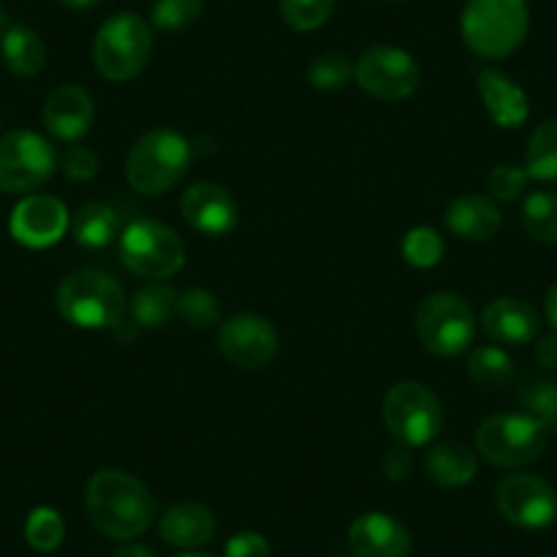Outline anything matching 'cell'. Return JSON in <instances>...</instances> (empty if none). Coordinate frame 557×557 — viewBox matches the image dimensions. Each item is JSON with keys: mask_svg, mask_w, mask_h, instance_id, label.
I'll use <instances>...</instances> for the list:
<instances>
[{"mask_svg": "<svg viewBox=\"0 0 557 557\" xmlns=\"http://www.w3.org/2000/svg\"><path fill=\"white\" fill-rule=\"evenodd\" d=\"M121 260L139 278H170L184 268V240L168 224L139 219L121 235Z\"/></svg>", "mask_w": 557, "mask_h": 557, "instance_id": "cell-7", "label": "cell"}, {"mask_svg": "<svg viewBox=\"0 0 557 557\" xmlns=\"http://www.w3.org/2000/svg\"><path fill=\"white\" fill-rule=\"evenodd\" d=\"M45 126L58 139H79L94 126V101L79 85H58L45 101Z\"/></svg>", "mask_w": 557, "mask_h": 557, "instance_id": "cell-18", "label": "cell"}, {"mask_svg": "<svg viewBox=\"0 0 557 557\" xmlns=\"http://www.w3.org/2000/svg\"><path fill=\"white\" fill-rule=\"evenodd\" d=\"M535 361L544 369H557V334L541 336L535 345Z\"/></svg>", "mask_w": 557, "mask_h": 557, "instance_id": "cell-40", "label": "cell"}, {"mask_svg": "<svg viewBox=\"0 0 557 557\" xmlns=\"http://www.w3.org/2000/svg\"><path fill=\"white\" fill-rule=\"evenodd\" d=\"M181 211L186 224L202 235H227L238 224V206L233 195L213 181L189 186L181 200Z\"/></svg>", "mask_w": 557, "mask_h": 557, "instance_id": "cell-15", "label": "cell"}, {"mask_svg": "<svg viewBox=\"0 0 557 557\" xmlns=\"http://www.w3.org/2000/svg\"><path fill=\"white\" fill-rule=\"evenodd\" d=\"M175 314L181 323L195 331H208L219 323V301L208 290H186L178 293Z\"/></svg>", "mask_w": 557, "mask_h": 557, "instance_id": "cell-32", "label": "cell"}, {"mask_svg": "<svg viewBox=\"0 0 557 557\" xmlns=\"http://www.w3.org/2000/svg\"><path fill=\"white\" fill-rule=\"evenodd\" d=\"M479 94L484 99L490 117L500 128H517L528 121V94L500 69H484L479 74Z\"/></svg>", "mask_w": 557, "mask_h": 557, "instance_id": "cell-19", "label": "cell"}, {"mask_svg": "<svg viewBox=\"0 0 557 557\" xmlns=\"http://www.w3.org/2000/svg\"><path fill=\"white\" fill-rule=\"evenodd\" d=\"M528 28V0H468L462 9L465 45L490 61H500L517 52Z\"/></svg>", "mask_w": 557, "mask_h": 557, "instance_id": "cell-2", "label": "cell"}, {"mask_svg": "<svg viewBox=\"0 0 557 557\" xmlns=\"http://www.w3.org/2000/svg\"><path fill=\"white\" fill-rule=\"evenodd\" d=\"M3 34H7V12L0 9V39H3Z\"/></svg>", "mask_w": 557, "mask_h": 557, "instance_id": "cell-44", "label": "cell"}, {"mask_svg": "<svg viewBox=\"0 0 557 557\" xmlns=\"http://www.w3.org/2000/svg\"><path fill=\"white\" fill-rule=\"evenodd\" d=\"M517 399L524 407V416H530L546 432L557 435V383H552V380H528L517 388Z\"/></svg>", "mask_w": 557, "mask_h": 557, "instance_id": "cell-29", "label": "cell"}, {"mask_svg": "<svg viewBox=\"0 0 557 557\" xmlns=\"http://www.w3.org/2000/svg\"><path fill=\"white\" fill-rule=\"evenodd\" d=\"M278 14L293 30H318L334 14L336 0H276Z\"/></svg>", "mask_w": 557, "mask_h": 557, "instance_id": "cell-30", "label": "cell"}, {"mask_svg": "<svg viewBox=\"0 0 557 557\" xmlns=\"http://www.w3.org/2000/svg\"><path fill=\"white\" fill-rule=\"evenodd\" d=\"M307 77L318 90H342L350 79H356V66L342 52H323L309 63Z\"/></svg>", "mask_w": 557, "mask_h": 557, "instance_id": "cell-31", "label": "cell"}, {"mask_svg": "<svg viewBox=\"0 0 557 557\" xmlns=\"http://www.w3.org/2000/svg\"><path fill=\"white\" fill-rule=\"evenodd\" d=\"M0 52H3V63L12 69L20 77H34L45 66V41L36 30H30L28 25H14L3 34L0 39Z\"/></svg>", "mask_w": 557, "mask_h": 557, "instance_id": "cell-23", "label": "cell"}, {"mask_svg": "<svg viewBox=\"0 0 557 557\" xmlns=\"http://www.w3.org/2000/svg\"><path fill=\"white\" fill-rule=\"evenodd\" d=\"M117 230H121L117 213L104 202H88V206L79 208L72 222V233L77 244L88 246V249H101V246L112 244Z\"/></svg>", "mask_w": 557, "mask_h": 557, "instance_id": "cell-24", "label": "cell"}, {"mask_svg": "<svg viewBox=\"0 0 557 557\" xmlns=\"http://www.w3.org/2000/svg\"><path fill=\"white\" fill-rule=\"evenodd\" d=\"M216 533V519L200 503H178L168 508L164 517L159 519V535L170 546L178 549H195V546L208 544Z\"/></svg>", "mask_w": 557, "mask_h": 557, "instance_id": "cell-20", "label": "cell"}, {"mask_svg": "<svg viewBox=\"0 0 557 557\" xmlns=\"http://www.w3.org/2000/svg\"><path fill=\"white\" fill-rule=\"evenodd\" d=\"M443 251H446V244L432 227L410 230L405 235V244H401V257L416 268L437 265L443 260Z\"/></svg>", "mask_w": 557, "mask_h": 557, "instance_id": "cell-34", "label": "cell"}, {"mask_svg": "<svg viewBox=\"0 0 557 557\" xmlns=\"http://www.w3.org/2000/svg\"><path fill=\"white\" fill-rule=\"evenodd\" d=\"M497 508L517 528L544 530L557 519V492L541 475L513 473L497 486Z\"/></svg>", "mask_w": 557, "mask_h": 557, "instance_id": "cell-12", "label": "cell"}, {"mask_svg": "<svg viewBox=\"0 0 557 557\" xmlns=\"http://www.w3.org/2000/svg\"><path fill=\"white\" fill-rule=\"evenodd\" d=\"M153 34L137 14H115L99 28L94 41L96 72L110 83H128L151 61Z\"/></svg>", "mask_w": 557, "mask_h": 557, "instance_id": "cell-5", "label": "cell"}, {"mask_svg": "<svg viewBox=\"0 0 557 557\" xmlns=\"http://www.w3.org/2000/svg\"><path fill=\"white\" fill-rule=\"evenodd\" d=\"M178 293L168 285H148L134 296L132 320L143 329H162L175 314Z\"/></svg>", "mask_w": 557, "mask_h": 557, "instance_id": "cell-26", "label": "cell"}, {"mask_svg": "<svg viewBox=\"0 0 557 557\" xmlns=\"http://www.w3.org/2000/svg\"><path fill=\"white\" fill-rule=\"evenodd\" d=\"M524 170L535 181H557V121H544L528 143Z\"/></svg>", "mask_w": 557, "mask_h": 557, "instance_id": "cell-28", "label": "cell"}, {"mask_svg": "<svg viewBox=\"0 0 557 557\" xmlns=\"http://www.w3.org/2000/svg\"><path fill=\"white\" fill-rule=\"evenodd\" d=\"M546 320L552 323V329L557 331V285H552V290L546 293V304H544Z\"/></svg>", "mask_w": 557, "mask_h": 557, "instance_id": "cell-41", "label": "cell"}, {"mask_svg": "<svg viewBox=\"0 0 557 557\" xmlns=\"http://www.w3.org/2000/svg\"><path fill=\"white\" fill-rule=\"evenodd\" d=\"M410 470H412V459H410V451H407V446L391 448V451L385 454V459H383L385 479L401 481L410 475Z\"/></svg>", "mask_w": 557, "mask_h": 557, "instance_id": "cell-39", "label": "cell"}, {"mask_svg": "<svg viewBox=\"0 0 557 557\" xmlns=\"http://www.w3.org/2000/svg\"><path fill=\"white\" fill-rule=\"evenodd\" d=\"M522 224L528 235L539 244L557 246V195L555 191H533L522 206Z\"/></svg>", "mask_w": 557, "mask_h": 557, "instance_id": "cell-27", "label": "cell"}, {"mask_svg": "<svg viewBox=\"0 0 557 557\" xmlns=\"http://www.w3.org/2000/svg\"><path fill=\"white\" fill-rule=\"evenodd\" d=\"M69 227V211L58 197L30 195L14 208L12 235L30 249H47L58 244Z\"/></svg>", "mask_w": 557, "mask_h": 557, "instance_id": "cell-14", "label": "cell"}, {"mask_svg": "<svg viewBox=\"0 0 557 557\" xmlns=\"http://www.w3.org/2000/svg\"><path fill=\"white\" fill-rule=\"evenodd\" d=\"M549 432L524 412H500L486 418L475 432L479 454L497 468H524L544 454Z\"/></svg>", "mask_w": 557, "mask_h": 557, "instance_id": "cell-6", "label": "cell"}, {"mask_svg": "<svg viewBox=\"0 0 557 557\" xmlns=\"http://www.w3.org/2000/svg\"><path fill=\"white\" fill-rule=\"evenodd\" d=\"M350 549L356 557H407L412 535L388 513H363L350 524Z\"/></svg>", "mask_w": 557, "mask_h": 557, "instance_id": "cell-16", "label": "cell"}, {"mask_svg": "<svg viewBox=\"0 0 557 557\" xmlns=\"http://www.w3.org/2000/svg\"><path fill=\"white\" fill-rule=\"evenodd\" d=\"M219 350L240 369H260L278 352V334L260 314H235L219 325Z\"/></svg>", "mask_w": 557, "mask_h": 557, "instance_id": "cell-13", "label": "cell"}, {"mask_svg": "<svg viewBox=\"0 0 557 557\" xmlns=\"http://www.w3.org/2000/svg\"><path fill=\"white\" fill-rule=\"evenodd\" d=\"M112 557H153V552L148 546H139V544H126L115 552Z\"/></svg>", "mask_w": 557, "mask_h": 557, "instance_id": "cell-42", "label": "cell"}, {"mask_svg": "<svg viewBox=\"0 0 557 557\" xmlns=\"http://www.w3.org/2000/svg\"><path fill=\"white\" fill-rule=\"evenodd\" d=\"M202 7H206V0H157L151 23L164 34H175V30L189 28L202 14Z\"/></svg>", "mask_w": 557, "mask_h": 557, "instance_id": "cell-33", "label": "cell"}, {"mask_svg": "<svg viewBox=\"0 0 557 557\" xmlns=\"http://www.w3.org/2000/svg\"><path fill=\"white\" fill-rule=\"evenodd\" d=\"M85 508L94 528L115 541L137 539L157 517L151 492L123 470H99L85 486Z\"/></svg>", "mask_w": 557, "mask_h": 557, "instance_id": "cell-1", "label": "cell"}, {"mask_svg": "<svg viewBox=\"0 0 557 557\" xmlns=\"http://www.w3.org/2000/svg\"><path fill=\"white\" fill-rule=\"evenodd\" d=\"M61 170L72 181H90L99 170V157L90 148L74 146L61 157Z\"/></svg>", "mask_w": 557, "mask_h": 557, "instance_id": "cell-37", "label": "cell"}, {"mask_svg": "<svg viewBox=\"0 0 557 557\" xmlns=\"http://www.w3.org/2000/svg\"><path fill=\"white\" fill-rule=\"evenodd\" d=\"M424 468L430 479L441 486H465L479 473L475 454L462 443H437L430 448L424 459Z\"/></svg>", "mask_w": 557, "mask_h": 557, "instance_id": "cell-22", "label": "cell"}, {"mask_svg": "<svg viewBox=\"0 0 557 557\" xmlns=\"http://www.w3.org/2000/svg\"><path fill=\"white\" fill-rule=\"evenodd\" d=\"M191 164V148L178 132L157 128L137 139L126 162L128 184L143 195H164L186 175Z\"/></svg>", "mask_w": 557, "mask_h": 557, "instance_id": "cell-4", "label": "cell"}, {"mask_svg": "<svg viewBox=\"0 0 557 557\" xmlns=\"http://www.w3.org/2000/svg\"><path fill=\"white\" fill-rule=\"evenodd\" d=\"M446 224L462 240H490L500 230L503 219L495 202L481 195H462L448 206Z\"/></svg>", "mask_w": 557, "mask_h": 557, "instance_id": "cell-21", "label": "cell"}, {"mask_svg": "<svg viewBox=\"0 0 557 557\" xmlns=\"http://www.w3.org/2000/svg\"><path fill=\"white\" fill-rule=\"evenodd\" d=\"M178 557H211V555H197V552H189V555H178Z\"/></svg>", "mask_w": 557, "mask_h": 557, "instance_id": "cell-45", "label": "cell"}, {"mask_svg": "<svg viewBox=\"0 0 557 557\" xmlns=\"http://www.w3.org/2000/svg\"><path fill=\"white\" fill-rule=\"evenodd\" d=\"M58 312L79 329H115L123 318V290L115 278L104 271L72 273L58 287Z\"/></svg>", "mask_w": 557, "mask_h": 557, "instance_id": "cell-3", "label": "cell"}, {"mask_svg": "<svg viewBox=\"0 0 557 557\" xmlns=\"http://www.w3.org/2000/svg\"><path fill=\"white\" fill-rule=\"evenodd\" d=\"M481 329L497 345H528L539 336L541 318L522 298H497L481 314Z\"/></svg>", "mask_w": 557, "mask_h": 557, "instance_id": "cell-17", "label": "cell"}, {"mask_svg": "<svg viewBox=\"0 0 557 557\" xmlns=\"http://www.w3.org/2000/svg\"><path fill=\"white\" fill-rule=\"evenodd\" d=\"M58 157L41 134L17 128L0 137V191L28 195L55 173Z\"/></svg>", "mask_w": 557, "mask_h": 557, "instance_id": "cell-10", "label": "cell"}, {"mask_svg": "<svg viewBox=\"0 0 557 557\" xmlns=\"http://www.w3.org/2000/svg\"><path fill=\"white\" fill-rule=\"evenodd\" d=\"M470 377L484 391H503L513 383V361L500 347H475L470 352Z\"/></svg>", "mask_w": 557, "mask_h": 557, "instance_id": "cell-25", "label": "cell"}, {"mask_svg": "<svg viewBox=\"0 0 557 557\" xmlns=\"http://www.w3.org/2000/svg\"><path fill=\"white\" fill-rule=\"evenodd\" d=\"M25 535H28V544L39 552H52L61 546L63 541V519L61 513L52 511V508H36L28 517L25 524Z\"/></svg>", "mask_w": 557, "mask_h": 557, "instance_id": "cell-35", "label": "cell"}, {"mask_svg": "<svg viewBox=\"0 0 557 557\" xmlns=\"http://www.w3.org/2000/svg\"><path fill=\"white\" fill-rule=\"evenodd\" d=\"M416 331L421 345L435 352V356H459V352L473 345V309L454 293H435V296L424 298V304L418 307Z\"/></svg>", "mask_w": 557, "mask_h": 557, "instance_id": "cell-9", "label": "cell"}, {"mask_svg": "<svg viewBox=\"0 0 557 557\" xmlns=\"http://www.w3.org/2000/svg\"><path fill=\"white\" fill-rule=\"evenodd\" d=\"M358 88L383 101H401L416 94L421 83V69L410 52L399 47L377 45L361 52L356 63Z\"/></svg>", "mask_w": 557, "mask_h": 557, "instance_id": "cell-11", "label": "cell"}, {"mask_svg": "<svg viewBox=\"0 0 557 557\" xmlns=\"http://www.w3.org/2000/svg\"><path fill=\"white\" fill-rule=\"evenodd\" d=\"M528 170L519 168V164H497L495 170L486 178V189L495 200L500 202H513L524 195L528 189Z\"/></svg>", "mask_w": 557, "mask_h": 557, "instance_id": "cell-36", "label": "cell"}, {"mask_svg": "<svg viewBox=\"0 0 557 557\" xmlns=\"http://www.w3.org/2000/svg\"><path fill=\"white\" fill-rule=\"evenodd\" d=\"M61 7L66 9H77V12H88V9H96L101 0H58Z\"/></svg>", "mask_w": 557, "mask_h": 557, "instance_id": "cell-43", "label": "cell"}, {"mask_svg": "<svg viewBox=\"0 0 557 557\" xmlns=\"http://www.w3.org/2000/svg\"><path fill=\"white\" fill-rule=\"evenodd\" d=\"M224 557H271V546H268L265 535L255 533V530H244V533H235L227 541Z\"/></svg>", "mask_w": 557, "mask_h": 557, "instance_id": "cell-38", "label": "cell"}, {"mask_svg": "<svg viewBox=\"0 0 557 557\" xmlns=\"http://www.w3.org/2000/svg\"><path fill=\"white\" fill-rule=\"evenodd\" d=\"M383 421L401 446H426L443 430L441 399L421 383H399L385 394Z\"/></svg>", "mask_w": 557, "mask_h": 557, "instance_id": "cell-8", "label": "cell"}]
</instances>
